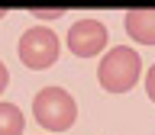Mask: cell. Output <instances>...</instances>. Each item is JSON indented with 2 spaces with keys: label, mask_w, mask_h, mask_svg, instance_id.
Here are the masks:
<instances>
[{
  "label": "cell",
  "mask_w": 155,
  "mask_h": 135,
  "mask_svg": "<svg viewBox=\"0 0 155 135\" xmlns=\"http://www.w3.org/2000/svg\"><path fill=\"white\" fill-rule=\"evenodd\" d=\"M142 74V61L136 55L129 45H116L110 48L97 68V80L104 87L107 93H126V90H133L136 80Z\"/></svg>",
  "instance_id": "1"
},
{
  "label": "cell",
  "mask_w": 155,
  "mask_h": 135,
  "mask_svg": "<svg viewBox=\"0 0 155 135\" xmlns=\"http://www.w3.org/2000/svg\"><path fill=\"white\" fill-rule=\"evenodd\" d=\"M32 116L45 132H65L78 119V103L61 87H42L32 100Z\"/></svg>",
  "instance_id": "2"
},
{
  "label": "cell",
  "mask_w": 155,
  "mask_h": 135,
  "mask_svg": "<svg viewBox=\"0 0 155 135\" xmlns=\"http://www.w3.org/2000/svg\"><path fill=\"white\" fill-rule=\"evenodd\" d=\"M58 52H61L58 36L52 32V29H45V26L26 29L23 39H19V45H16L19 61H23L26 68H32V71H45V68H52L58 61Z\"/></svg>",
  "instance_id": "3"
},
{
  "label": "cell",
  "mask_w": 155,
  "mask_h": 135,
  "mask_svg": "<svg viewBox=\"0 0 155 135\" xmlns=\"http://www.w3.org/2000/svg\"><path fill=\"white\" fill-rule=\"evenodd\" d=\"M107 42H110V36H107V26L100 19H78L74 26L68 29V48H71L78 58L100 55Z\"/></svg>",
  "instance_id": "4"
},
{
  "label": "cell",
  "mask_w": 155,
  "mask_h": 135,
  "mask_svg": "<svg viewBox=\"0 0 155 135\" xmlns=\"http://www.w3.org/2000/svg\"><path fill=\"white\" fill-rule=\"evenodd\" d=\"M126 32L133 42L155 45V10H129L126 13Z\"/></svg>",
  "instance_id": "5"
},
{
  "label": "cell",
  "mask_w": 155,
  "mask_h": 135,
  "mask_svg": "<svg viewBox=\"0 0 155 135\" xmlns=\"http://www.w3.org/2000/svg\"><path fill=\"white\" fill-rule=\"evenodd\" d=\"M0 135H23V113L13 103H0Z\"/></svg>",
  "instance_id": "6"
},
{
  "label": "cell",
  "mask_w": 155,
  "mask_h": 135,
  "mask_svg": "<svg viewBox=\"0 0 155 135\" xmlns=\"http://www.w3.org/2000/svg\"><path fill=\"white\" fill-rule=\"evenodd\" d=\"M29 16H39V19H58V16H65V10H29Z\"/></svg>",
  "instance_id": "7"
},
{
  "label": "cell",
  "mask_w": 155,
  "mask_h": 135,
  "mask_svg": "<svg viewBox=\"0 0 155 135\" xmlns=\"http://www.w3.org/2000/svg\"><path fill=\"white\" fill-rule=\"evenodd\" d=\"M145 93H149V100L155 103V64L149 68V74H145Z\"/></svg>",
  "instance_id": "8"
},
{
  "label": "cell",
  "mask_w": 155,
  "mask_h": 135,
  "mask_svg": "<svg viewBox=\"0 0 155 135\" xmlns=\"http://www.w3.org/2000/svg\"><path fill=\"white\" fill-rule=\"evenodd\" d=\"M7 84H10V71H7V64L0 61V93L7 90Z\"/></svg>",
  "instance_id": "9"
},
{
  "label": "cell",
  "mask_w": 155,
  "mask_h": 135,
  "mask_svg": "<svg viewBox=\"0 0 155 135\" xmlns=\"http://www.w3.org/2000/svg\"><path fill=\"white\" fill-rule=\"evenodd\" d=\"M3 16H7V10H3V7H0V19H3Z\"/></svg>",
  "instance_id": "10"
}]
</instances>
